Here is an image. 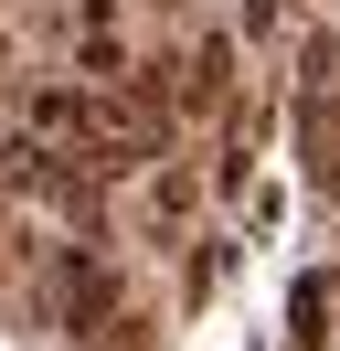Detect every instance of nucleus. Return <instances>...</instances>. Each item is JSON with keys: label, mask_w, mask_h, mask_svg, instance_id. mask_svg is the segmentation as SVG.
Here are the masks:
<instances>
[{"label": "nucleus", "mask_w": 340, "mask_h": 351, "mask_svg": "<svg viewBox=\"0 0 340 351\" xmlns=\"http://www.w3.org/2000/svg\"><path fill=\"white\" fill-rule=\"evenodd\" d=\"M75 22H85V32H106V22H117V0H75Z\"/></svg>", "instance_id": "423d86ee"}, {"label": "nucleus", "mask_w": 340, "mask_h": 351, "mask_svg": "<svg viewBox=\"0 0 340 351\" xmlns=\"http://www.w3.org/2000/svg\"><path fill=\"white\" fill-rule=\"evenodd\" d=\"M223 96H234V32H202V43L181 53V107H191V117H212Z\"/></svg>", "instance_id": "f03ea898"}, {"label": "nucleus", "mask_w": 340, "mask_h": 351, "mask_svg": "<svg viewBox=\"0 0 340 351\" xmlns=\"http://www.w3.org/2000/svg\"><path fill=\"white\" fill-rule=\"evenodd\" d=\"M85 75H96V86H127V53H117V32H85Z\"/></svg>", "instance_id": "20e7f679"}, {"label": "nucleus", "mask_w": 340, "mask_h": 351, "mask_svg": "<svg viewBox=\"0 0 340 351\" xmlns=\"http://www.w3.org/2000/svg\"><path fill=\"white\" fill-rule=\"evenodd\" d=\"M234 22H245V43H266V32H276V0H245Z\"/></svg>", "instance_id": "39448f33"}, {"label": "nucleus", "mask_w": 340, "mask_h": 351, "mask_svg": "<svg viewBox=\"0 0 340 351\" xmlns=\"http://www.w3.org/2000/svg\"><path fill=\"white\" fill-rule=\"evenodd\" d=\"M11 75H21V64H11V43H0V86H11Z\"/></svg>", "instance_id": "0eeeda50"}, {"label": "nucleus", "mask_w": 340, "mask_h": 351, "mask_svg": "<svg viewBox=\"0 0 340 351\" xmlns=\"http://www.w3.org/2000/svg\"><path fill=\"white\" fill-rule=\"evenodd\" d=\"M64 319L75 330H117V277H106V256H64Z\"/></svg>", "instance_id": "f257e3e1"}, {"label": "nucleus", "mask_w": 340, "mask_h": 351, "mask_svg": "<svg viewBox=\"0 0 340 351\" xmlns=\"http://www.w3.org/2000/svg\"><path fill=\"white\" fill-rule=\"evenodd\" d=\"M191 213V181L181 171H160V181H149V223H160V234H170V223H181Z\"/></svg>", "instance_id": "7ed1b4c3"}]
</instances>
